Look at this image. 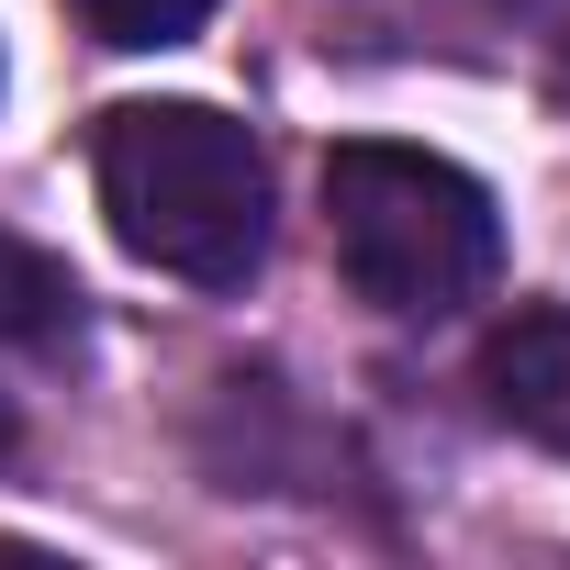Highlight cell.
Instances as JSON below:
<instances>
[{
    "mask_svg": "<svg viewBox=\"0 0 570 570\" xmlns=\"http://www.w3.org/2000/svg\"><path fill=\"white\" fill-rule=\"evenodd\" d=\"M481 392L525 448L570 459V303H514L481 347Z\"/></svg>",
    "mask_w": 570,
    "mask_h": 570,
    "instance_id": "cell-3",
    "label": "cell"
},
{
    "mask_svg": "<svg viewBox=\"0 0 570 570\" xmlns=\"http://www.w3.org/2000/svg\"><path fill=\"white\" fill-rule=\"evenodd\" d=\"M79 336V279L68 257L23 246V235H0V347H23V358H57Z\"/></svg>",
    "mask_w": 570,
    "mask_h": 570,
    "instance_id": "cell-4",
    "label": "cell"
},
{
    "mask_svg": "<svg viewBox=\"0 0 570 570\" xmlns=\"http://www.w3.org/2000/svg\"><path fill=\"white\" fill-rule=\"evenodd\" d=\"M101 213L124 257L190 279V292H246L268 268V157L213 101H124L90 146Z\"/></svg>",
    "mask_w": 570,
    "mask_h": 570,
    "instance_id": "cell-1",
    "label": "cell"
},
{
    "mask_svg": "<svg viewBox=\"0 0 570 570\" xmlns=\"http://www.w3.org/2000/svg\"><path fill=\"white\" fill-rule=\"evenodd\" d=\"M325 246L347 268V292L392 325H448L459 303H481L503 279L492 190L459 157L392 146V135H347L325 157Z\"/></svg>",
    "mask_w": 570,
    "mask_h": 570,
    "instance_id": "cell-2",
    "label": "cell"
},
{
    "mask_svg": "<svg viewBox=\"0 0 570 570\" xmlns=\"http://www.w3.org/2000/svg\"><path fill=\"white\" fill-rule=\"evenodd\" d=\"M12 448H23V414H12V392H0V470H12Z\"/></svg>",
    "mask_w": 570,
    "mask_h": 570,
    "instance_id": "cell-6",
    "label": "cell"
},
{
    "mask_svg": "<svg viewBox=\"0 0 570 570\" xmlns=\"http://www.w3.org/2000/svg\"><path fill=\"white\" fill-rule=\"evenodd\" d=\"M68 12L101 35V46H124V57H157V46H179V35H202L224 0H68Z\"/></svg>",
    "mask_w": 570,
    "mask_h": 570,
    "instance_id": "cell-5",
    "label": "cell"
}]
</instances>
